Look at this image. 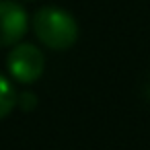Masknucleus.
I'll return each mask as SVG.
<instances>
[{"label":"nucleus","instance_id":"3","mask_svg":"<svg viewBox=\"0 0 150 150\" xmlns=\"http://www.w3.org/2000/svg\"><path fill=\"white\" fill-rule=\"evenodd\" d=\"M29 29L27 11L15 0H0V47L17 45Z\"/></svg>","mask_w":150,"mask_h":150},{"label":"nucleus","instance_id":"5","mask_svg":"<svg viewBox=\"0 0 150 150\" xmlns=\"http://www.w3.org/2000/svg\"><path fill=\"white\" fill-rule=\"evenodd\" d=\"M35 103H37V97H35L31 91H25V93L17 95V105L23 107V109H33Z\"/></svg>","mask_w":150,"mask_h":150},{"label":"nucleus","instance_id":"1","mask_svg":"<svg viewBox=\"0 0 150 150\" xmlns=\"http://www.w3.org/2000/svg\"><path fill=\"white\" fill-rule=\"evenodd\" d=\"M31 23L35 37L54 52H64L72 47L78 39L76 19L60 6H41L33 15Z\"/></svg>","mask_w":150,"mask_h":150},{"label":"nucleus","instance_id":"2","mask_svg":"<svg viewBox=\"0 0 150 150\" xmlns=\"http://www.w3.org/2000/svg\"><path fill=\"white\" fill-rule=\"evenodd\" d=\"M11 76L21 84H33L45 70V56L33 43H17L6 56Z\"/></svg>","mask_w":150,"mask_h":150},{"label":"nucleus","instance_id":"4","mask_svg":"<svg viewBox=\"0 0 150 150\" xmlns=\"http://www.w3.org/2000/svg\"><path fill=\"white\" fill-rule=\"evenodd\" d=\"M15 107H17V91L6 76L0 74V121L8 117Z\"/></svg>","mask_w":150,"mask_h":150}]
</instances>
